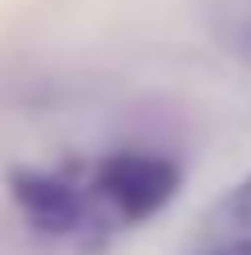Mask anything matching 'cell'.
I'll return each mask as SVG.
<instances>
[{
    "label": "cell",
    "instance_id": "1",
    "mask_svg": "<svg viewBox=\"0 0 251 255\" xmlns=\"http://www.w3.org/2000/svg\"><path fill=\"white\" fill-rule=\"evenodd\" d=\"M94 188L121 224H144L175 197L180 170L171 157H157V152H117L99 166Z\"/></svg>",
    "mask_w": 251,
    "mask_h": 255
},
{
    "label": "cell",
    "instance_id": "3",
    "mask_svg": "<svg viewBox=\"0 0 251 255\" xmlns=\"http://www.w3.org/2000/svg\"><path fill=\"white\" fill-rule=\"evenodd\" d=\"M189 255H251V175L202 215Z\"/></svg>",
    "mask_w": 251,
    "mask_h": 255
},
{
    "label": "cell",
    "instance_id": "4",
    "mask_svg": "<svg viewBox=\"0 0 251 255\" xmlns=\"http://www.w3.org/2000/svg\"><path fill=\"white\" fill-rule=\"evenodd\" d=\"M211 36L251 67V0H202Z\"/></svg>",
    "mask_w": 251,
    "mask_h": 255
},
{
    "label": "cell",
    "instance_id": "2",
    "mask_svg": "<svg viewBox=\"0 0 251 255\" xmlns=\"http://www.w3.org/2000/svg\"><path fill=\"white\" fill-rule=\"evenodd\" d=\"M13 188V202L22 206V215L45 229V233H72L85 224L90 206H85V193L63 179V175H45V170H18L9 179Z\"/></svg>",
    "mask_w": 251,
    "mask_h": 255
}]
</instances>
